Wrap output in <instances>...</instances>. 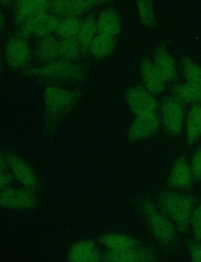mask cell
Masks as SVG:
<instances>
[{"instance_id":"1","label":"cell","mask_w":201,"mask_h":262,"mask_svg":"<svg viewBox=\"0 0 201 262\" xmlns=\"http://www.w3.org/2000/svg\"><path fill=\"white\" fill-rule=\"evenodd\" d=\"M160 210L181 232H185L190 222L194 199L172 191H162L157 196Z\"/></svg>"},{"instance_id":"2","label":"cell","mask_w":201,"mask_h":262,"mask_svg":"<svg viewBox=\"0 0 201 262\" xmlns=\"http://www.w3.org/2000/svg\"><path fill=\"white\" fill-rule=\"evenodd\" d=\"M138 207L156 239L165 246L173 245L177 239L176 228L168 217L147 198L138 201Z\"/></svg>"},{"instance_id":"3","label":"cell","mask_w":201,"mask_h":262,"mask_svg":"<svg viewBox=\"0 0 201 262\" xmlns=\"http://www.w3.org/2000/svg\"><path fill=\"white\" fill-rule=\"evenodd\" d=\"M126 97L130 109L137 116L155 111L156 101L147 90L140 87L130 88L126 92Z\"/></svg>"},{"instance_id":"4","label":"cell","mask_w":201,"mask_h":262,"mask_svg":"<svg viewBox=\"0 0 201 262\" xmlns=\"http://www.w3.org/2000/svg\"><path fill=\"white\" fill-rule=\"evenodd\" d=\"M60 22L55 16L42 12L23 23L22 31L25 34L45 37L56 31Z\"/></svg>"},{"instance_id":"5","label":"cell","mask_w":201,"mask_h":262,"mask_svg":"<svg viewBox=\"0 0 201 262\" xmlns=\"http://www.w3.org/2000/svg\"><path fill=\"white\" fill-rule=\"evenodd\" d=\"M180 103L175 97L169 98L164 101L161 107L164 127L173 136L179 135L182 130L183 112Z\"/></svg>"},{"instance_id":"6","label":"cell","mask_w":201,"mask_h":262,"mask_svg":"<svg viewBox=\"0 0 201 262\" xmlns=\"http://www.w3.org/2000/svg\"><path fill=\"white\" fill-rule=\"evenodd\" d=\"M5 53L8 63L16 68L25 67L31 59L30 49L21 38H11L7 43Z\"/></svg>"},{"instance_id":"7","label":"cell","mask_w":201,"mask_h":262,"mask_svg":"<svg viewBox=\"0 0 201 262\" xmlns=\"http://www.w3.org/2000/svg\"><path fill=\"white\" fill-rule=\"evenodd\" d=\"M159 123L155 112L137 116L129 129V139L136 141L152 135L158 128Z\"/></svg>"},{"instance_id":"8","label":"cell","mask_w":201,"mask_h":262,"mask_svg":"<svg viewBox=\"0 0 201 262\" xmlns=\"http://www.w3.org/2000/svg\"><path fill=\"white\" fill-rule=\"evenodd\" d=\"M140 71L143 84L149 92L159 94L164 90L166 82L152 61L143 59L140 63Z\"/></svg>"},{"instance_id":"9","label":"cell","mask_w":201,"mask_h":262,"mask_svg":"<svg viewBox=\"0 0 201 262\" xmlns=\"http://www.w3.org/2000/svg\"><path fill=\"white\" fill-rule=\"evenodd\" d=\"M97 3L96 1H54L50 3L49 8L57 15L73 18L89 9Z\"/></svg>"},{"instance_id":"10","label":"cell","mask_w":201,"mask_h":262,"mask_svg":"<svg viewBox=\"0 0 201 262\" xmlns=\"http://www.w3.org/2000/svg\"><path fill=\"white\" fill-rule=\"evenodd\" d=\"M105 256L107 261L119 262L151 261L156 259L152 251L140 247L121 251L110 250Z\"/></svg>"},{"instance_id":"11","label":"cell","mask_w":201,"mask_h":262,"mask_svg":"<svg viewBox=\"0 0 201 262\" xmlns=\"http://www.w3.org/2000/svg\"><path fill=\"white\" fill-rule=\"evenodd\" d=\"M193 179L190 166L185 157H179L170 171L168 182L174 188L185 189L189 187Z\"/></svg>"},{"instance_id":"12","label":"cell","mask_w":201,"mask_h":262,"mask_svg":"<svg viewBox=\"0 0 201 262\" xmlns=\"http://www.w3.org/2000/svg\"><path fill=\"white\" fill-rule=\"evenodd\" d=\"M49 1L44 0L20 1L16 5L15 19L23 23L32 16L46 12L49 8Z\"/></svg>"},{"instance_id":"13","label":"cell","mask_w":201,"mask_h":262,"mask_svg":"<svg viewBox=\"0 0 201 262\" xmlns=\"http://www.w3.org/2000/svg\"><path fill=\"white\" fill-rule=\"evenodd\" d=\"M153 63L166 82L174 80L176 76L175 63L163 46H159L156 49Z\"/></svg>"},{"instance_id":"14","label":"cell","mask_w":201,"mask_h":262,"mask_svg":"<svg viewBox=\"0 0 201 262\" xmlns=\"http://www.w3.org/2000/svg\"><path fill=\"white\" fill-rule=\"evenodd\" d=\"M97 30L99 34L114 37L121 30V23L118 14L114 10L103 11L98 18Z\"/></svg>"},{"instance_id":"15","label":"cell","mask_w":201,"mask_h":262,"mask_svg":"<svg viewBox=\"0 0 201 262\" xmlns=\"http://www.w3.org/2000/svg\"><path fill=\"white\" fill-rule=\"evenodd\" d=\"M201 137V104L190 109L186 122V138L189 145L194 144Z\"/></svg>"},{"instance_id":"16","label":"cell","mask_w":201,"mask_h":262,"mask_svg":"<svg viewBox=\"0 0 201 262\" xmlns=\"http://www.w3.org/2000/svg\"><path fill=\"white\" fill-rule=\"evenodd\" d=\"M100 241L110 250L121 251L141 246V244L134 238L119 234L105 235L101 237Z\"/></svg>"},{"instance_id":"17","label":"cell","mask_w":201,"mask_h":262,"mask_svg":"<svg viewBox=\"0 0 201 262\" xmlns=\"http://www.w3.org/2000/svg\"><path fill=\"white\" fill-rule=\"evenodd\" d=\"M38 71L48 76L70 77L77 75L80 69L78 66L69 60H63L52 62Z\"/></svg>"},{"instance_id":"18","label":"cell","mask_w":201,"mask_h":262,"mask_svg":"<svg viewBox=\"0 0 201 262\" xmlns=\"http://www.w3.org/2000/svg\"><path fill=\"white\" fill-rule=\"evenodd\" d=\"M172 91L180 102L201 104V86L187 83L175 86Z\"/></svg>"},{"instance_id":"19","label":"cell","mask_w":201,"mask_h":262,"mask_svg":"<svg viewBox=\"0 0 201 262\" xmlns=\"http://www.w3.org/2000/svg\"><path fill=\"white\" fill-rule=\"evenodd\" d=\"M114 47V37L99 34L93 39L89 49L94 56L103 58L111 54Z\"/></svg>"},{"instance_id":"20","label":"cell","mask_w":201,"mask_h":262,"mask_svg":"<svg viewBox=\"0 0 201 262\" xmlns=\"http://www.w3.org/2000/svg\"><path fill=\"white\" fill-rule=\"evenodd\" d=\"M36 55L42 61L55 59L59 55V42L50 35L44 37L38 45Z\"/></svg>"},{"instance_id":"21","label":"cell","mask_w":201,"mask_h":262,"mask_svg":"<svg viewBox=\"0 0 201 262\" xmlns=\"http://www.w3.org/2000/svg\"><path fill=\"white\" fill-rule=\"evenodd\" d=\"M97 30V24L92 17H88L82 22L80 29L76 37L82 50L89 48L90 44L95 37Z\"/></svg>"},{"instance_id":"22","label":"cell","mask_w":201,"mask_h":262,"mask_svg":"<svg viewBox=\"0 0 201 262\" xmlns=\"http://www.w3.org/2000/svg\"><path fill=\"white\" fill-rule=\"evenodd\" d=\"M181 67L187 83L201 86L200 67L186 56L181 58Z\"/></svg>"},{"instance_id":"23","label":"cell","mask_w":201,"mask_h":262,"mask_svg":"<svg viewBox=\"0 0 201 262\" xmlns=\"http://www.w3.org/2000/svg\"><path fill=\"white\" fill-rule=\"evenodd\" d=\"M71 253L72 259L76 261H97L99 256L94 245L86 242L76 246Z\"/></svg>"},{"instance_id":"24","label":"cell","mask_w":201,"mask_h":262,"mask_svg":"<svg viewBox=\"0 0 201 262\" xmlns=\"http://www.w3.org/2000/svg\"><path fill=\"white\" fill-rule=\"evenodd\" d=\"M81 24L76 17L67 18L60 22L56 32L63 38H76Z\"/></svg>"},{"instance_id":"25","label":"cell","mask_w":201,"mask_h":262,"mask_svg":"<svg viewBox=\"0 0 201 262\" xmlns=\"http://www.w3.org/2000/svg\"><path fill=\"white\" fill-rule=\"evenodd\" d=\"M82 50V48L76 38H64L59 42V55L65 60L77 58Z\"/></svg>"},{"instance_id":"26","label":"cell","mask_w":201,"mask_h":262,"mask_svg":"<svg viewBox=\"0 0 201 262\" xmlns=\"http://www.w3.org/2000/svg\"><path fill=\"white\" fill-rule=\"evenodd\" d=\"M137 6L141 21L147 27L155 25V21L152 4L150 1H138Z\"/></svg>"},{"instance_id":"27","label":"cell","mask_w":201,"mask_h":262,"mask_svg":"<svg viewBox=\"0 0 201 262\" xmlns=\"http://www.w3.org/2000/svg\"><path fill=\"white\" fill-rule=\"evenodd\" d=\"M2 201H4V205L12 206V207H29L34 204L33 196L26 192L24 193L16 192L12 194L2 195Z\"/></svg>"},{"instance_id":"28","label":"cell","mask_w":201,"mask_h":262,"mask_svg":"<svg viewBox=\"0 0 201 262\" xmlns=\"http://www.w3.org/2000/svg\"><path fill=\"white\" fill-rule=\"evenodd\" d=\"M190 222L195 238L201 242V200L193 210Z\"/></svg>"},{"instance_id":"29","label":"cell","mask_w":201,"mask_h":262,"mask_svg":"<svg viewBox=\"0 0 201 262\" xmlns=\"http://www.w3.org/2000/svg\"><path fill=\"white\" fill-rule=\"evenodd\" d=\"M192 177L196 180H201V148L193 155L190 165Z\"/></svg>"},{"instance_id":"30","label":"cell","mask_w":201,"mask_h":262,"mask_svg":"<svg viewBox=\"0 0 201 262\" xmlns=\"http://www.w3.org/2000/svg\"><path fill=\"white\" fill-rule=\"evenodd\" d=\"M199 242H192L188 247L190 257L194 261H201V244Z\"/></svg>"}]
</instances>
